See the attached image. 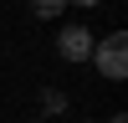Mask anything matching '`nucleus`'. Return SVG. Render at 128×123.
<instances>
[{"mask_svg": "<svg viewBox=\"0 0 128 123\" xmlns=\"http://www.w3.org/2000/svg\"><path fill=\"white\" fill-rule=\"evenodd\" d=\"M62 5H67V0H31V10H36V16H56Z\"/></svg>", "mask_w": 128, "mask_h": 123, "instance_id": "7ed1b4c3", "label": "nucleus"}, {"mask_svg": "<svg viewBox=\"0 0 128 123\" xmlns=\"http://www.w3.org/2000/svg\"><path fill=\"white\" fill-rule=\"evenodd\" d=\"M92 56H98V72H102V77H113V82L128 77V36H123V31H113Z\"/></svg>", "mask_w": 128, "mask_h": 123, "instance_id": "f257e3e1", "label": "nucleus"}, {"mask_svg": "<svg viewBox=\"0 0 128 123\" xmlns=\"http://www.w3.org/2000/svg\"><path fill=\"white\" fill-rule=\"evenodd\" d=\"M77 5H98V0H77Z\"/></svg>", "mask_w": 128, "mask_h": 123, "instance_id": "20e7f679", "label": "nucleus"}, {"mask_svg": "<svg viewBox=\"0 0 128 123\" xmlns=\"http://www.w3.org/2000/svg\"><path fill=\"white\" fill-rule=\"evenodd\" d=\"M56 51L67 62H87L92 56V36H87V26H67L62 31V41H56Z\"/></svg>", "mask_w": 128, "mask_h": 123, "instance_id": "f03ea898", "label": "nucleus"}]
</instances>
